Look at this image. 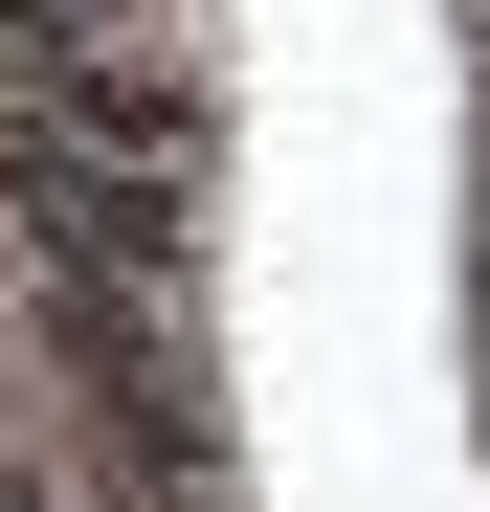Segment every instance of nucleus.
<instances>
[{
  "label": "nucleus",
  "instance_id": "f257e3e1",
  "mask_svg": "<svg viewBox=\"0 0 490 512\" xmlns=\"http://www.w3.org/2000/svg\"><path fill=\"white\" fill-rule=\"evenodd\" d=\"M468 23H490V0H468Z\"/></svg>",
  "mask_w": 490,
  "mask_h": 512
}]
</instances>
